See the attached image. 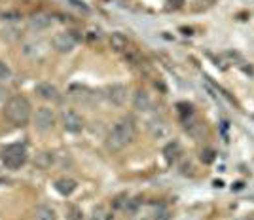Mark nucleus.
<instances>
[{
  "label": "nucleus",
  "instance_id": "1",
  "mask_svg": "<svg viewBox=\"0 0 254 220\" xmlns=\"http://www.w3.org/2000/svg\"><path fill=\"white\" fill-rule=\"evenodd\" d=\"M135 137H137L135 122L131 118H124L110 129V133L106 137V148L112 152H118V150L126 148L127 145H131L135 141Z\"/></svg>",
  "mask_w": 254,
  "mask_h": 220
},
{
  "label": "nucleus",
  "instance_id": "2",
  "mask_svg": "<svg viewBox=\"0 0 254 220\" xmlns=\"http://www.w3.org/2000/svg\"><path fill=\"white\" fill-rule=\"evenodd\" d=\"M32 116V106L29 103V99H25L21 95H15L11 97L6 105V118L10 120L11 126L23 127L31 122Z\"/></svg>",
  "mask_w": 254,
  "mask_h": 220
},
{
  "label": "nucleus",
  "instance_id": "3",
  "mask_svg": "<svg viewBox=\"0 0 254 220\" xmlns=\"http://www.w3.org/2000/svg\"><path fill=\"white\" fill-rule=\"evenodd\" d=\"M27 147L23 143H13V145H8L6 148H2L0 152V159L2 163L8 169H19L27 163Z\"/></svg>",
  "mask_w": 254,
  "mask_h": 220
},
{
  "label": "nucleus",
  "instance_id": "4",
  "mask_svg": "<svg viewBox=\"0 0 254 220\" xmlns=\"http://www.w3.org/2000/svg\"><path fill=\"white\" fill-rule=\"evenodd\" d=\"M80 40V36H78V32L74 31H64V32H57L55 36H53L52 40V46L55 52L59 53H70L74 50V46L78 44Z\"/></svg>",
  "mask_w": 254,
  "mask_h": 220
},
{
  "label": "nucleus",
  "instance_id": "5",
  "mask_svg": "<svg viewBox=\"0 0 254 220\" xmlns=\"http://www.w3.org/2000/svg\"><path fill=\"white\" fill-rule=\"evenodd\" d=\"M61 124H63L64 131H68V133H82L85 127L84 118L76 110H64L61 114Z\"/></svg>",
  "mask_w": 254,
  "mask_h": 220
},
{
  "label": "nucleus",
  "instance_id": "6",
  "mask_svg": "<svg viewBox=\"0 0 254 220\" xmlns=\"http://www.w3.org/2000/svg\"><path fill=\"white\" fill-rule=\"evenodd\" d=\"M55 112L48 106H42V108H36V114H34V126L38 131H50L55 127Z\"/></svg>",
  "mask_w": 254,
  "mask_h": 220
},
{
  "label": "nucleus",
  "instance_id": "7",
  "mask_svg": "<svg viewBox=\"0 0 254 220\" xmlns=\"http://www.w3.org/2000/svg\"><path fill=\"white\" fill-rule=\"evenodd\" d=\"M127 95H129V91H127V85H124V84H112V85H108V87L105 89L106 101H108L110 105H114V106H124V105H126Z\"/></svg>",
  "mask_w": 254,
  "mask_h": 220
},
{
  "label": "nucleus",
  "instance_id": "8",
  "mask_svg": "<svg viewBox=\"0 0 254 220\" xmlns=\"http://www.w3.org/2000/svg\"><path fill=\"white\" fill-rule=\"evenodd\" d=\"M34 91H36V95H38L40 99L50 101V103H57V101L61 99L59 89H57L52 82H38V84L34 85Z\"/></svg>",
  "mask_w": 254,
  "mask_h": 220
},
{
  "label": "nucleus",
  "instance_id": "9",
  "mask_svg": "<svg viewBox=\"0 0 254 220\" xmlns=\"http://www.w3.org/2000/svg\"><path fill=\"white\" fill-rule=\"evenodd\" d=\"M52 25V15L48 13H36L29 19V31L32 32H42Z\"/></svg>",
  "mask_w": 254,
  "mask_h": 220
},
{
  "label": "nucleus",
  "instance_id": "10",
  "mask_svg": "<svg viewBox=\"0 0 254 220\" xmlns=\"http://www.w3.org/2000/svg\"><path fill=\"white\" fill-rule=\"evenodd\" d=\"M163 156H165V159H167V163L177 161V159L182 156V145H180L177 139L169 141V143L163 147Z\"/></svg>",
  "mask_w": 254,
  "mask_h": 220
},
{
  "label": "nucleus",
  "instance_id": "11",
  "mask_svg": "<svg viewBox=\"0 0 254 220\" xmlns=\"http://www.w3.org/2000/svg\"><path fill=\"white\" fill-rule=\"evenodd\" d=\"M108 42H110V48L118 53H126L129 50V38L122 32H112Z\"/></svg>",
  "mask_w": 254,
  "mask_h": 220
},
{
  "label": "nucleus",
  "instance_id": "12",
  "mask_svg": "<svg viewBox=\"0 0 254 220\" xmlns=\"http://www.w3.org/2000/svg\"><path fill=\"white\" fill-rule=\"evenodd\" d=\"M133 106L137 108V110H150L152 108V99H150V95L144 91V89H137L135 95H133Z\"/></svg>",
  "mask_w": 254,
  "mask_h": 220
},
{
  "label": "nucleus",
  "instance_id": "13",
  "mask_svg": "<svg viewBox=\"0 0 254 220\" xmlns=\"http://www.w3.org/2000/svg\"><path fill=\"white\" fill-rule=\"evenodd\" d=\"M76 186H78V184H76V180H72V178L63 177L55 180V190H57L61 196H70L76 190Z\"/></svg>",
  "mask_w": 254,
  "mask_h": 220
},
{
  "label": "nucleus",
  "instance_id": "14",
  "mask_svg": "<svg viewBox=\"0 0 254 220\" xmlns=\"http://www.w3.org/2000/svg\"><path fill=\"white\" fill-rule=\"evenodd\" d=\"M167 131H169V127H167V124L163 120H152L150 122V133H152V137L161 139V137L167 135Z\"/></svg>",
  "mask_w": 254,
  "mask_h": 220
},
{
  "label": "nucleus",
  "instance_id": "15",
  "mask_svg": "<svg viewBox=\"0 0 254 220\" xmlns=\"http://www.w3.org/2000/svg\"><path fill=\"white\" fill-rule=\"evenodd\" d=\"M34 220H57L55 217V211L52 207H48V205H38L36 209H34Z\"/></svg>",
  "mask_w": 254,
  "mask_h": 220
},
{
  "label": "nucleus",
  "instance_id": "16",
  "mask_svg": "<svg viewBox=\"0 0 254 220\" xmlns=\"http://www.w3.org/2000/svg\"><path fill=\"white\" fill-rule=\"evenodd\" d=\"M70 97H72L74 101H78V103H85L91 95H89V89L84 87V85H72V87H70Z\"/></svg>",
  "mask_w": 254,
  "mask_h": 220
},
{
  "label": "nucleus",
  "instance_id": "17",
  "mask_svg": "<svg viewBox=\"0 0 254 220\" xmlns=\"http://www.w3.org/2000/svg\"><path fill=\"white\" fill-rule=\"evenodd\" d=\"M91 220H114V217L105 209V207H99V209L93 211V217Z\"/></svg>",
  "mask_w": 254,
  "mask_h": 220
},
{
  "label": "nucleus",
  "instance_id": "18",
  "mask_svg": "<svg viewBox=\"0 0 254 220\" xmlns=\"http://www.w3.org/2000/svg\"><path fill=\"white\" fill-rule=\"evenodd\" d=\"M66 219L68 220H84V213H82L80 207L72 205V207H68V211H66Z\"/></svg>",
  "mask_w": 254,
  "mask_h": 220
},
{
  "label": "nucleus",
  "instance_id": "19",
  "mask_svg": "<svg viewBox=\"0 0 254 220\" xmlns=\"http://www.w3.org/2000/svg\"><path fill=\"white\" fill-rule=\"evenodd\" d=\"M173 219V215H171V211L167 207H158L156 213H154V220H171Z\"/></svg>",
  "mask_w": 254,
  "mask_h": 220
},
{
  "label": "nucleus",
  "instance_id": "20",
  "mask_svg": "<svg viewBox=\"0 0 254 220\" xmlns=\"http://www.w3.org/2000/svg\"><path fill=\"white\" fill-rule=\"evenodd\" d=\"M138 203H140V199H138V198H135V199H129V198H127L124 211H126V213H135V211L138 209Z\"/></svg>",
  "mask_w": 254,
  "mask_h": 220
},
{
  "label": "nucleus",
  "instance_id": "21",
  "mask_svg": "<svg viewBox=\"0 0 254 220\" xmlns=\"http://www.w3.org/2000/svg\"><path fill=\"white\" fill-rule=\"evenodd\" d=\"M11 76V69L6 61H0V80H8Z\"/></svg>",
  "mask_w": 254,
  "mask_h": 220
},
{
  "label": "nucleus",
  "instance_id": "22",
  "mask_svg": "<svg viewBox=\"0 0 254 220\" xmlns=\"http://www.w3.org/2000/svg\"><path fill=\"white\" fill-rule=\"evenodd\" d=\"M201 161L203 163H212V161H214V150L205 148V150L201 152Z\"/></svg>",
  "mask_w": 254,
  "mask_h": 220
},
{
  "label": "nucleus",
  "instance_id": "23",
  "mask_svg": "<svg viewBox=\"0 0 254 220\" xmlns=\"http://www.w3.org/2000/svg\"><path fill=\"white\" fill-rule=\"evenodd\" d=\"M38 163H40L42 167H48L50 163H53V156H52V154H40V157H38Z\"/></svg>",
  "mask_w": 254,
  "mask_h": 220
},
{
  "label": "nucleus",
  "instance_id": "24",
  "mask_svg": "<svg viewBox=\"0 0 254 220\" xmlns=\"http://www.w3.org/2000/svg\"><path fill=\"white\" fill-rule=\"evenodd\" d=\"M17 29H8V31H2V38H6V40H15L17 38Z\"/></svg>",
  "mask_w": 254,
  "mask_h": 220
},
{
  "label": "nucleus",
  "instance_id": "25",
  "mask_svg": "<svg viewBox=\"0 0 254 220\" xmlns=\"http://www.w3.org/2000/svg\"><path fill=\"white\" fill-rule=\"evenodd\" d=\"M169 4L173 8H180V6L184 4V0H169Z\"/></svg>",
  "mask_w": 254,
  "mask_h": 220
}]
</instances>
